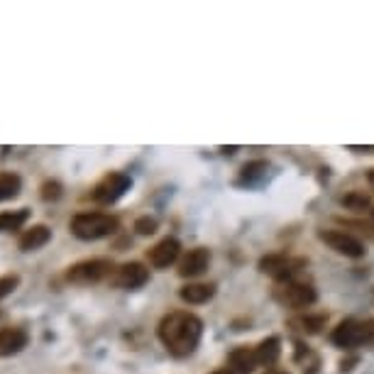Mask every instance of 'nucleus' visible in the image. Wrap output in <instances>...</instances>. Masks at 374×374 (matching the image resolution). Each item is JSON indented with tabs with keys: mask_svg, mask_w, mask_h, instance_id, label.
Instances as JSON below:
<instances>
[{
	"mask_svg": "<svg viewBox=\"0 0 374 374\" xmlns=\"http://www.w3.org/2000/svg\"><path fill=\"white\" fill-rule=\"evenodd\" d=\"M157 335L169 355L189 357L199 347L203 335V320L189 311H172L159 320Z\"/></svg>",
	"mask_w": 374,
	"mask_h": 374,
	"instance_id": "obj_1",
	"label": "nucleus"
},
{
	"mask_svg": "<svg viewBox=\"0 0 374 374\" xmlns=\"http://www.w3.org/2000/svg\"><path fill=\"white\" fill-rule=\"evenodd\" d=\"M120 221L110 213H78L71 221V233L78 240H100L117 233Z\"/></svg>",
	"mask_w": 374,
	"mask_h": 374,
	"instance_id": "obj_2",
	"label": "nucleus"
},
{
	"mask_svg": "<svg viewBox=\"0 0 374 374\" xmlns=\"http://www.w3.org/2000/svg\"><path fill=\"white\" fill-rule=\"evenodd\" d=\"M113 271H115V267L110 259L93 257V259H83V262H76L74 267H69L66 279L71 281V284L88 286V284H98V281H103V279H110Z\"/></svg>",
	"mask_w": 374,
	"mask_h": 374,
	"instance_id": "obj_3",
	"label": "nucleus"
},
{
	"mask_svg": "<svg viewBox=\"0 0 374 374\" xmlns=\"http://www.w3.org/2000/svg\"><path fill=\"white\" fill-rule=\"evenodd\" d=\"M274 298L281 303V306L301 311V308H308L316 303L318 293H316V288H313L311 284H306V281L288 279V281H279V284H276Z\"/></svg>",
	"mask_w": 374,
	"mask_h": 374,
	"instance_id": "obj_4",
	"label": "nucleus"
},
{
	"mask_svg": "<svg viewBox=\"0 0 374 374\" xmlns=\"http://www.w3.org/2000/svg\"><path fill=\"white\" fill-rule=\"evenodd\" d=\"M130 186H132V179L127 174L110 172L93 186V191H90V199H93L95 203H103V206H110V203L120 201L122 196L130 191Z\"/></svg>",
	"mask_w": 374,
	"mask_h": 374,
	"instance_id": "obj_5",
	"label": "nucleus"
},
{
	"mask_svg": "<svg viewBox=\"0 0 374 374\" xmlns=\"http://www.w3.org/2000/svg\"><path fill=\"white\" fill-rule=\"evenodd\" d=\"M306 267L303 259L288 257V255H267V257L259 259V271L262 274H269L279 281H288L293 279L296 271H301Z\"/></svg>",
	"mask_w": 374,
	"mask_h": 374,
	"instance_id": "obj_6",
	"label": "nucleus"
},
{
	"mask_svg": "<svg viewBox=\"0 0 374 374\" xmlns=\"http://www.w3.org/2000/svg\"><path fill=\"white\" fill-rule=\"evenodd\" d=\"M318 238H320V242H325L330 250H335L338 255H345V257L360 259V257H365V252H367L365 245H362L355 235H350L345 230H320Z\"/></svg>",
	"mask_w": 374,
	"mask_h": 374,
	"instance_id": "obj_7",
	"label": "nucleus"
},
{
	"mask_svg": "<svg viewBox=\"0 0 374 374\" xmlns=\"http://www.w3.org/2000/svg\"><path fill=\"white\" fill-rule=\"evenodd\" d=\"M149 281V269L140 262H127L120 264L110 276V284L117 288H140Z\"/></svg>",
	"mask_w": 374,
	"mask_h": 374,
	"instance_id": "obj_8",
	"label": "nucleus"
},
{
	"mask_svg": "<svg viewBox=\"0 0 374 374\" xmlns=\"http://www.w3.org/2000/svg\"><path fill=\"white\" fill-rule=\"evenodd\" d=\"M181 255V242L176 238H164L159 240L154 247L147 250V259L152 267H157V269H164V267L174 264L176 259H179Z\"/></svg>",
	"mask_w": 374,
	"mask_h": 374,
	"instance_id": "obj_9",
	"label": "nucleus"
},
{
	"mask_svg": "<svg viewBox=\"0 0 374 374\" xmlns=\"http://www.w3.org/2000/svg\"><path fill=\"white\" fill-rule=\"evenodd\" d=\"M208 262H211V252L206 247H194L179 259V276L191 279V276H199L208 269Z\"/></svg>",
	"mask_w": 374,
	"mask_h": 374,
	"instance_id": "obj_10",
	"label": "nucleus"
},
{
	"mask_svg": "<svg viewBox=\"0 0 374 374\" xmlns=\"http://www.w3.org/2000/svg\"><path fill=\"white\" fill-rule=\"evenodd\" d=\"M330 340H333L338 347H343V350L360 347L362 345V320H355V318L343 320V323H340L338 328L333 330Z\"/></svg>",
	"mask_w": 374,
	"mask_h": 374,
	"instance_id": "obj_11",
	"label": "nucleus"
},
{
	"mask_svg": "<svg viewBox=\"0 0 374 374\" xmlns=\"http://www.w3.org/2000/svg\"><path fill=\"white\" fill-rule=\"evenodd\" d=\"M30 343V335L25 328L10 325V328H0V357H13L23 352Z\"/></svg>",
	"mask_w": 374,
	"mask_h": 374,
	"instance_id": "obj_12",
	"label": "nucleus"
},
{
	"mask_svg": "<svg viewBox=\"0 0 374 374\" xmlns=\"http://www.w3.org/2000/svg\"><path fill=\"white\" fill-rule=\"evenodd\" d=\"M325 323H328L325 313H301V316H293L288 320V328H293L301 335H318L325 328Z\"/></svg>",
	"mask_w": 374,
	"mask_h": 374,
	"instance_id": "obj_13",
	"label": "nucleus"
},
{
	"mask_svg": "<svg viewBox=\"0 0 374 374\" xmlns=\"http://www.w3.org/2000/svg\"><path fill=\"white\" fill-rule=\"evenodd\" d=\"M52 240V230L47 226H32L30 230H25L20 235L18 245L23 252H35V250L45 247L47 242Z\"/></svg>",
	"mask_w": 374,
	"mask_h": 374,
	"instance_id": "obj_14",
	"label": "nucleus"
},
{
	"mask_svg": "<svg viewBox=\"0 0 374 374\" xmlns=\"http://www.w3.org/2000/svg\"><path fill=\"white\" fill-rule=\"evenodd\" d=\"M228 362H230V372L235 374H252L255 367L259 365L257 355H255V350H250V347H238V350H233L230 355H228Z\"/></svg>",
	"mask_w": 374,
	"mask_h": 374,
	"instance_id": "obj_15",
	"label": "nucleus"
},
{
	"mask_svg": "<svg viewBox=\"0 0 374 374\" xmlns=\"http://www.w3.org/2000/svg\"><path fill=\"white\" fill-rule=\"evenodd\" d=\"M255 355H257L259 365L271 367L281 355V340L276 338V335H269V338H264L257 347H255Z\"/></svg>",
	"mask_w": 374,
	"mask_h": 374,
	"instance_id": "obj_16",
	"label": "nucleus"
},
{
	"mask_svg": "<svg viewBox=\"0 0 374 374\" xmlns=\"http://www.w3.org/2000/svg\"><path fill=\"white\" fill-rule=\"evenodd\" d=\"M213 293H216V286H213V284H186V286H181V288H179L181 301L194 303V306H199V303L211 301Z\"/></svg>",
	"mask_w": 374,
	"mask_h": 374,
	"instance_id": "obj_17",
	"label": "nucleus"
},
{
	"mask_svg": "<svg viewBox=\"0 0 374 374\" xmlns=\"http://www.w3.org/2000/svg\"><path fill=\"white\" fill-rule=\"evenodd\" d=\"M23 191V179L15 172H0V203L13 201Z\"/></svg>",
	"mask_w": 374,
	"mask_h": 374,
	"instance_id": "obj_18",
	"label": "nucleus"
},
{
	"mask_svg": "<svg viewBox=\"0 0 374 374\" xmlns=\"http://www.w3.org/2000/svg\"><path fill=\"white\" fill-rule=\"evenodd\" d=\"M28 221H30L28 208H20V211H3L0 213V233L20 230Z\"/></svg>",
	"mask_w": 374,
	"mask_h": 374,
	"instance_id": "obj_19",
	"label": "nucleus"
},
{
	"mask_svg": "<svg viewBox=\"0 0 374 374\" xmlns=\"http://www.w3.org/2000/svg\"><path fill=\"white\" fill-rule=\"evenodd\" d=\"M296 365L301 367L303 374H316L318 367H320V360L308 345L296 343Z\"/></svg>",
	"mask_w": 374,
	"mask_h": 374,
	"instance_id": "obj_20",
	"label": "nucleus"
},
{
	"mask_svg": "<svg viewBox=\"0 0 374 374\" xmlns=\"http://www.w3.org/2000/svg\"><path fill=\"white\" fill-rule=\"evenodd\" d=\"M267 169H269V164L264 162V159H257V162H247L242 167V172H240V184H257L262 176L267 174Z\"/></svg>",
	"mask_w": 374,
	"mask_h": 374,
	"instance_id": "obj_21",
	"label": "nucleus"
},
{
	"mask_svg": "<svg viewBox=\"0 0 374 374\" xmlns=\"http://www.w3.org/2000/svg\"><path fill=\"white\" fill-rule=\"evenodd\" d=\"M62 184L59 181H54V179H49V181H45V184L40 186V196H42V201H59L62 199Z\"/></svg>",
	"mask_w": 374,
	"mask_h": 374,
	"instance_id": "obj_22",
	"label": "nucleus"
},
{
	"mask_svg": "<svg viewBox=\"0 0 374 374\" xmlns=\"http://www.w3.org/2000/svg\"><path fill=\"white\" fill-rule=\"evenodd\" d=\"M343 206L352 208V211H365L367 206H370V196L365 194H350L343 199Z\"/></svg>",
	"mask_w": 374,
	"mask_h": 374,
	"instance_id": "obj_23",
	"label": "nucleus"
},
{
	"mask_svg": "<svg viewBox=\"0 0 374 374\" xmlns=\"http://www.w3.org/2000/svg\"><path fill=\"white\" fill-rule=\"evenodd\" d=\"M18 286H20V276H18V274H5V276H0V298L10 296V293H13Z\"/></svg>",
	"mask_w": 374,
	"mask_h": 374,
	"instance_id": "obj_24",
	"label": "nucleus"
},
{
	"mask_svg": "<svg viewBox=\"0 0 374 374\" xmlns=\"http://www.w3.org/2000/svg\"><path fill=\"white\" fill-rule=\"evenodd\" d=\"M135 230H137V235H154V233H157V221H154V218H149V216L137 218Z\"/></svg>",
	"mask_w": 374,
	"mask_h": 374,
	"instance_id": "obj_25",
	"label": "nucleus"
},
{
	"mask_svg": "<svg viewBox=\"0 0 374 374\" xmlns=\"http://www.w3.org/2000/svg\"><path fill=\"white\" fill-rule=\"evenodd\" d=\"M345 228H357V233L367 235V238L374 240V226L372 223H365V221H340Z\"/></svg>",
	"mask_w": 374,
	"mask_h": 374,
	"instance_id": "obj_26",
	"label": "nucleus"
},
{
	"mask_svg": "<svg viewBox=\"0 0 374 374\" xmlns=\"http://www.w3.org/2000/svg\"><path fill=\"white\" fill-rule=\"evenodd\" d=\"M362 345L374 347V318L362 320Z\"/></svg>",
	"mask_w": 374,
	"mask_h": 374,
	"instance_id": "obj_27",
	"label": "nucleus"
},
{
	"mask_svg": "<svg viewBox=\"0 0 374 374\" xmlns=\"http://www.w3.org/2000/svg\"><path fill=\"white\" fill-rule=\"evenodd\" d=\"M367 181H370V186L374 189V169H370V172H367Z\"/></svg>",
	"mask_w": 374,
	"mask_h": 374,
	"instance_id": "obj_28",
	"label": "nucleus"
},
{
	"mask_svg": "<svg viewBox=\"0 0 374 374\" xmlns=\"http://www.w3.org/2000/svg\"><path fill=\"white\" fill-rule=\"evenodd\" d=\"M264 374H288V372H281V370H274V367H271V370H267Z\"/></svg>",
	"mask_w": 374,
	"mask_h": 374,
	"instance_id": "obj_29",
	"label": "nucleus"
},
{
	"mask_svg": "<svg viewBox=\"0 0 374 374\" xmlns=\"http://www.w3.org/2000/svg\"><path fill=\"white\" fill-rule=\"evenodd\" d=\"M211 374H235V372H230V370L226 367V370H216V372H211Z\"/></svg>",
	"mask_w": 374,
	"mask_h": 374,
	"instance_id": "obj_30",
	"label": "nucleus"
},
{
	"mask_svg": "<svg viewBox=\"0 0 374 374\" xmlns=\"http://www.w3.org/2000/svg\"><path fill=\"white\" fill-rule=\"evenodd\" d=\"M372 216H374V211H372Z\"/></svg>",
	"mask_w": 374,
	"mask_h": 374,
	"instance_id": "obj_31",
	"label": "nucleus"
}]
</instances>
